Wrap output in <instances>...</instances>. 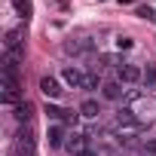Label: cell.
I'll use <instances>...</instances> for the list:
<instances>
[{
  "instance_id": "1",
  "label": "cell",
  "mask_w": 156,
  "mask_h": 156,
  "mask_svg": "<svg viewBox=\"0 0 156 156\" xmlns=\"http://www.w3.org/2000/svg\"><path fill=\"white\" fill-rule=\"evenodd\" d=\"M110 135L116 138V141H135L138 135H141V129H144V122L132 113V110H122V113H116L113 119H110Z\"/></svg>"
},
{
  "instance_id": "2",
  "label": "cell",
  "mask_w": 156,
  "mask_h": 156,
  "mask_svg": "<svg viewBox=\"0 0 156 156\" xmlns=\"http://www.w3.org/2000/svg\"><path fill=\"white\" fill-rule=\"evenodd\" d=\"M116 80H119L122 86H135V83L144 80V67H138V64H132V61H122V64L116 67Z\"/></svg>"
},
{
  "instance_id": "3",
  "label": "cell",
  "mask_w": 156,
  "mask_h": 156,
  "mask_svg": "<svg viewBox=\"0 0 156 156\" xmlns=\"http://www.w3.org/2000/svg\"><path fill=\"white\" fill-rule=\"evenodd\" d=\"M64 147H67V153H70V156H83V153H89V150H92V138H89L86 132H70Z\"/></svg>"
},
{
  "instance_id": "4",
  "label": "cell",
  "mask_w": 156,
  "mask_h": 156,
  "mask_svg": "<svg viewBox=\"0 0 156 156\" xmlns=\"http://www.w3.org/2000/svg\"><path fill=\"white\" fill-rule=\"evenodd\" d=\"M86 73H89V70L76 67V64H67V67L61 70V80H64L70 89H86Z\"/></svg>"
},
{
  "instance_id": "5",
  "label": "cell",
  "mask_w": 156,
  "mask_h": 156,
  "mask_svg": "<svg viewBox=\"0 0 156 156\" xmlns=\"http://www.w3.org/2000/svg\"><path fill=\"white\" fill-rule=\"evenodd\" d=\"M0 89H3V101L6 104H19L22 92H19V80L12 73H3V83H0Z\"/></svg>"
},
{
  "instance_id": "6",
  "label": "cell",
  "mask_w": 156,
  "mask_h": 156,
  "mask_svg": "<svg viewBox=\"0 0 156 156\" xmlns=\"http://www.w3.org/2000/svg\"><path fill=\"white\" fill-rule=\"evenodd\" d=\"M25 31L22 28H12V31H6V37H3V52H25Z\"/></svg>"
},
{
  "instance_id": "7",
  "label": "cell",
  "mask_w": 156,
  "mask_h": 156,
  "mask_svg": "<svg viewBox=\"0 0 156 156\" xmlns=\"http://www.w3.org/2000/svg\"><path fill=\"white\" fill-rule=\"evenodd\" d=\"M40 92H43L49 101H58V98L64 95V89H61V83L55 80V76H43V80H40Z\"/></svg>"
},
{
  "instance_id": "8",
  "label": "cell",
  "mask_w": 156,
  "mask_h": 156,
  "mask_svg": "<svg viewBox=\"0 0 156 156\" xmlns=\"http://www.w3.org/2000/svg\"><path fill=\"white\" fill-rule=\"evenodd\" d=\"M101 98H104V101H122V98H126L122 83H119V80H107V83L101 86Z\"/></svg>"
},
{
  "instance_id": "9",
  "label": "cell",
  "mask_w": 156,
  "mask_h": 156,
  "mask_svg": "<svg viewBox=\"0 0 156 156\" xmlns=\"http://www.w3.org/2000/svg\"><path fill=\"white\" fill-rule=\"evenodd\" d=\"M46 116L52 119V122H73L76 119V113H70V110H61V107H55V104H46Z\"/></svg>"
},
{
  "instance_id": "10",
  "label": "cell",
  "mask_w": 156,
  "mask_h": 156,
  "mask_svg": "<svg viewBox=\"0 0 156 156\" xmlns=\"http://www.w3.org/2000/svg\"><path fill=\"white\" fill-rule=\"evenodd\" d=\"M64 49L73 52V55H80V52H89V49H92V40H89V37H76V40H67Z\"/></svg>"
},
{
  "instance_id": "11",
  "label": "cell",
  "mask_w": 156,
  "mask_h": 156,
  "mask_svg": "<svg viewBox=\"0 0 156 156\" xmlns=\"http://www.w3.org/2000/svg\"><path fill=\"white\" fill-rule=\"evenodd\" d=\"M98 113H101V104H98L95 98H89V101L80 104V116H83V119H98Z\"/></svg>"
},
{
  "instance_id": "12",
  "label": "cell",
  "mask_w": 156,
  "mask_h": 156,
  "mask_svg": "<svg viewBox=\"0 0 156 156\" xmlns=\"http://www.w3.org/2000/svg\"><path fill=\"white\" fill-rule=\"evenodd\" d=\"M46 138H49V147H64V144H67V141H64V129H61L58 122H52V126H49Z\"/></svg>"
},
{
  "instance_id": "13",
  "label": "cell",
  "mask_w": 156,
  "mask_h": 156,
  "mask_svg": "<svg viewBox=\"0 0 156 156\" xmlns=\"http://www.w3.org/2000/svg\"><path fill=\"white\" fill-rule=\"evenodd\" d=\"M31 116H34V107H31L28 101H19V104H16V119H19V122H28Z\"/></svg>"
},
{
  "instance_id": "14",
  "label": "cell",
  "mask_w": 156,
  "mask_h": 156,
  "mask_svg": "<svg viewBox=\"0 0 156 156\" xmlns=\"http://www.w3.org/2000/svg\"><path fill=\"white\" fill-rule=\"evenodd\" d=\"M147 89H156V61H150L147 67H144V80H141Z\"/></svg>"
},
{
  "instance_id": "15",
  "label": "cell",
  "mask_w": 156,
  "mask_h": 156,
  "mask_svg": "<svg viewBox=\"0 0 156 156\" xmlns=\"http://www.w3.org/2000/svg\"><path fill=\"white\" fill-rule=\"evenodd\" d=\"M138 156H156V141H147V144H141Z\"/></svg>"
},
{
  "instance_id": "16",
  "label": "cell",
  "mask_w": 156,
  "mask_h": 156,
  "mask_svg": "<svg viewBox=\"0 0 156 156\" xmlns=\"http://www.w3.org/2000/svg\"><path fill=\"white\" fill-rule=\"evenodd\" d=\"M12 3H16V9H19V12H22L25 19L31 16V3H28V0H12Z\"/></svg>"
},
{
  "instance_id": "17",
  "label": "cell",
  "mask_w": 156,
  "mask_h": 156,
  "mask_svg": "<svg viewBox=\"0 0 156 156\" xmlns=\"http://www.w3.org/2000/svg\"><path fill=\"white\" fill-rule=\"evenodd\" d=\"M116 46H119V49H132V40H129V37H119Z\"/></svg>"
}]
</instances>
